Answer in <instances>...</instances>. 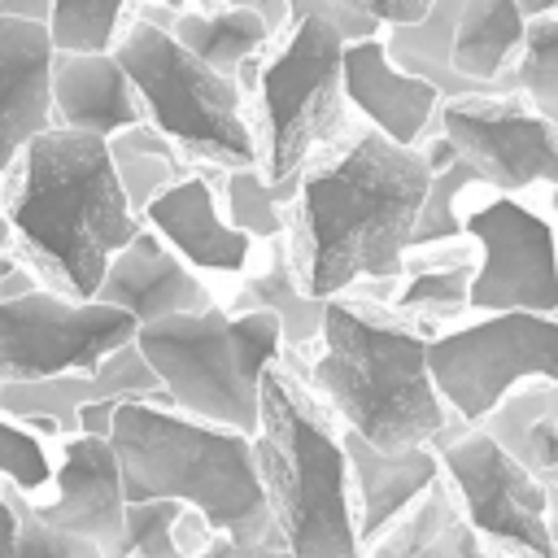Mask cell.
Here are the masks:
<instances>
[{"label":"cell","mask_w":558,"mask_h":558,"mask_svg":"<svg viewBox=\"0 0 558 558\" xmlns=\"http://www.w3.org/2000/svg\"><path fill=\"white\" fill-rule=\"evenodd\" d=\"M331 4H340V9H353V13H362L366 22H375L379 31H388V26H405V22H418L436 0H331Z\"/></svg>","instance_id":"8d00e7d4"},{"label":"cell","mask_w":558,"mask_h":558,"mask_svg":"<svg viewBox=\"0 0 558 558\" xmlns=\"http://www.w3.org/2000/svg\"><path fill=\"white\" fill-rule=\"evenodd\" d=\"M462 231L475 244L471 314L532 310L558 314V218L527 196L475 187L462 205Z\"/></svg>","instance_id":"30bf717a"},{"label":"cell","mask_w":558,"mask_h":558,"mask_svg":"<svg viewBox=\"0 0 558 558\" xmlns=\"http://www.w3.org/2000/svg\"><path fill=\"white\" fill-rule=\"evenodd\" d=\"M131 340H140V318L105 296H70L39 283L0 301V379L87 375Z\"/></svg>","instance_id":"7c38bea8"},{"label":"cell","mask_w":558,"mask_h":558,"mask_svg":"<svg viewBox=\"0 0 558 558\" xmlns=\"http://www.w3.org/2000/svg\"><path fill=\"white\" fill-rule=\"evenodd\" d=\"M445 480L453 484L466 519L510 558H554V493L549 484L484 423L458 427L436 445Z\"/></svg>","instance_id":"8fae6325"},{"label":"cell","mask_w":558,"mask_h":558,"mask_svg":"<svg viewBox=\"0 0 558 558\" xmlns=\"http://www.w3.org/2000/svg\"><path fill=\"white\" fill-rule=\"evenodd\" d=\"M432 161L375 126L314 161L288 209V244L310 296H344L366 288L388 301L418 244Z\"/></svg>","instance_id":"6da1fadb"},{"label":"cell","mask_w":558,"mask_h":558,"mask_svg":"<svg viewBox=\"0 0 558 558\" xmlns=\"http://www.w3.org/2000/svg\"><path fill=\"white\" fill-rule=\"evenodd\" d=\"M57 462H61V440L44 436L39 427H31L26 418H9L0 427V466H4V484L26 493V497H44L57 480Z\"/></svg>","instance_id":"d6a6232c"},{"label":"cell","mask_w":558,"mask_h":558,"mask_svg":"<svg viewBox=\"0 0 558 558\" xmlns=\"http://www.w3.org/2000/svg\"><path fill=\"white\" fill-rule=\"evenodd\" d=\"M527 17H541V13H558V0H519Z\"/></svg>","instance_id":"60d3db41"},{"label":"cell","mask_w":558,"mask_h":558,"mask_svg":"<svg viewBox=\"0 0 558 558\" xmlns=\"http://www.w3.org/2000/svg\"><path fill=\"white\" fill-rule=\"evenodd\" d=\"M144 222L201 275L209 279H240L257 266L262 248L248 231H240L222 205V170L196 166L161 196L148 201Z\"/></svg>","instance_id":"5bb4252c"},{"label":"cell","mask_w":558,"mask_h":558,"mask_svg":"<svg viewBox=\"0 0 558 558\" xmlns=\"http://www.w3.org/2000/svg\"><path fill=\"white\" fill-rule=\"evenodd\" d=\"M126 397H100V401H87L78 410V432L74 436H113V423H118V410H122Z\"/></svg>","instance_id":"f35d334b"},{"label":"cell","mask_w":558,"mask_h":558,"mask_svg":"<svg viewBox=\"0 0 558 558\" xmlns=\"http://www.w3.org/2000/svg\"><path fill=\"white\" fill-rule=\"evenodd\" d=\"M201 558H296V554L283 541H235L227 532H214V541Z\"/></svg>","instance_id":"74e56055"},{"label":"cell","mask_w":558,"mask_h":558,"mask_svg":"<svg viewBox=\"0 0 558 558\" xmlns=\"http://www.w3.org/2000/svg\"><path fill=\"white\" fill-rule=\"evenodd\" d=\"M462 4H466V0H436L418 22H405V26H388V31H384L392 61L405 65L410 74L432 78L449 100L488 92V87H480V83H466V78L453 70V35H458Z\"/></svg>","instance_id":"4316f807"},{"label":"cell","mask_w":558,"mask_h":558,"mask_svg":"<svg viewBox=\"0 0 558 558\" xmlns=\"http://www.w3.org/2000/svg\"><path fill=\"white\" fill-rule=\"evenodd\" d=\"M113 449L131 501L174 497L235 541H283L266 501L257 445L248 432L196 418L157 397H126Z\"/></svg>","instance_id":"277c9868"},{"label":"cell","mask_w":558,"mask_h":558,"mask_svg":"<svg viewBox=\"0 0 558 558\" xmlns=\"http://www.w3.org/2000/svg\"><path fill=\"white\" fill-rule=\"evenodd\" d=\"M344 92L366 126L405 148H418L440 131V113L449 100L432 78L397 65L384 35H366L344 48Z\"/></svg>","instance_id":"2e32d148"},{"label":"cell","mask_w":558,"mask_h":558,"mask_svg":"<svg viewBox=\"0 0 558 558\" xmlns=\"http://www.w3.org/2000/svg\"><path fill=\"white\" fill-rule=\"evenodd\" d=\"M100 296L122 305V310H131L140 318V327L218 305L209 275H201L192 262H183L148 222L113 257L105 283H100Z\"/></svg>","instance_id":"e0dca14e"},{"label":"cell","mask_w":558,"mask_h":558,"mask_svg":"<svg viewBox=\"0 0 558 558\" xmlns=\"http://www.w3.org/2000/svg\"><path fill=\"white\" fill-rule=\"evenodd\" d=\"M292 26L275 39L253 78V105L262 170L296 201L305 170L366 126L344 92V48L384 31L331 0H292Z\"/></svg>","instance_id":"8992f818"},{"label":"cell","mask_w":558,"mask_h":558,"mask_svg":"<svg viewBox=\"0 0 558 558\" xmlns=\"http://www.w3.org/2000/svg\"><path fill=\"white\" fill-rule=\"evenodd\" d=\"M100 558H109V554H100Z\"/></svg>","instance_id":"ee69618b"},{"label":"cell","mask_w":558,"mask_h":558,"mask_svg":"<svg viewBox=\"0 0 558 558\" xmlns=\"http://www.w3.org/2000/svg\"><path fill=\"white\" fill-rule=\"evenodd\" d=\"M392 558H510L501 554L462 510L449 480H436L414 510L379 541Z\"/></svg>","instance_id":"d4e9b609"},{"label":"cell","mask_w":558,"mask_h":558,"mask_svg":"<svg viewBox=\"0 0 558 558\" xmlns=\"http://www.w3.org/2000/svg\"><path fill=\"white\" fill-rule=\"evenodd\" d=\"M527 13L519 0H466L453 35V70L488 92H514L510 74L527 39Z\"/></svg>","instance_id":"cb8c5ba5"},{"label":"cell","mask_w":558,"mask_h":558,"mask_svg":"<svg viewBox=\"0 0 558 558\" xmlns=\"http://www.w3.org/2000/svg\"><path fill=\"white\" fill-rule=\"evenodd\" d=\"M554 558H558V554H554Z\"/></svg>","instance_id":"f6af8a7d"},{"label":"cell","mask_w":558,"mask_h":558,"mask_svg":"<svg viewBox=\"0 0 558 558\" xmlns=\"http://www.w3.org/2000/svg\"><path fill=\"white\" fill-rule=\"evenodd\" d=\"M35 506L48 523L92 541L100 554H113L122 545L126 514H131L122 458H118L113 440H105V436H65L57 480Z\"/></svg>","instance_id":"9a60e30c"},{"label":"cell","mask_w":558,"mask_h":558,"mask_svg":"<svg viewBox=\"0 0 558 558\" xmlns=\"http://www.w3.org/2000/svg\"><path fill=\"white\" fill-rule=\"evenodd\" d=\"M440 131L480 170L484 187L527 196L549 192L558 218V122L527 105L519 92H480L445 100Z\"/></svg>","instance_id":"4fadbf2b"},{"label":"cell","mask_w":558,"mask_h":558,"mask_svg":"<svg viewBox=\"0 0 558 558\" xmlns=\"http://www.w3.org/2000/svg\"><path fill=\"white\" fill-rule=\"evenodd\" d=\"M253 445L283 545L296 558H366L344 427L288 357L266 375Z\"/></svg>","instance_id":"5b68a950"},{"label":"cell","mask_w":558,"mask_h":558,"mask_svg":"<svg viewBox=\"0 0 558 558\" xmlns=\"http://www.w3.org/2000/svg\"><path fill=\"white\" fill-rule=\"evenodd\" d=\"M109 148H113L118 179H122L131 205L140 209V218H144V209H148L153 196H161L170 183H179L187 170H196L192 157L161 126H153L148 118L135 122V126H126L122 135H113Z\"/></svg>","instance_id":"f546056e"},{"label":"cell","mask_w":558,"mask_h":558,"mask_svg":"<svg viewBox=\"0 0 558 558\" xmlns=\"http://www.w3.org/2000/svg\"><path fill=\"white\" fill-rule=\"evenodd\" d=\"M554 532H558V497H554Z\"/></svg>","instance_id":"7bdbcfd3"},{"label":"cell","mask_w":558,"mask_h":558,"mask_svg":"<svg viewBox=\"0 0 558 558\" xmlns=\"http://www.w3.org/2000/svg\"><path fill=\"white\" fill-rule=\"evenodd\" d=\"M231 310H270L279 314L283 323V353H301L318 340L323 331V318H327V301L323 296H310V288L301 283V270H296V257H292V244L288 235L266 244V257L262 266H253L248 275H240V288H235V301Z\"/></svg>","instance_id":"484cf974"},{"label":"cell","mask_w":558,"mask_h":558,"mask_svg":"<svg viewBox=\"0 0 558 558\" xmlns=\"http://www.w3.org/2000/svg\"><path fill=\"white\" fill-rule=\"evenodd\" d=\"M432 327L375 296H331L310 349L283 353L344 432L379 449L440 445L462 423L432 375Z\"/></svg>","instance_id":"7a4b0ae2"},{"label":"cell","mask_w":558,"mask_h":558,"mask_svg":"<svg viewBox=\"0 0 558 558\" xmlns=\"http://www.w3.org/2000/svg\"><path fill=\"white\" fill-rule=\"evenodd\" d=\"M57 57L61 44L48 22L0 17L4 74V166L44 131L57 126Z\"/></svg>","instance_id":"ac0fdd59"},{"label":"cell","mask_w":558,"mask_h":558,"mask_svg":"<svg viewBox=\"0 0 558 558\" xmlns=\"http://www.w3.org/2000/svg\"><path fill=\"white\" fill-rule=\"evenodd\" d=\"M52 13H57V0H0V17H31L52 26Z\"/></svg>","instance_id":"ab89813d"},{"label":"cell","mask_w":558,"mask_h":558,"mask_svg":"<svg viewBox=\"0 0 558 558\" xmlns=\"http://www.w3.org/2000/svg\"><path fill=\"white\" fill-rule=\"evenodd\" d=\"M222 205L240 231H248L257 244H275L288 235V209L292 196L270 183L262 166H235L222 170Z\"/></svg>","instance_id":"4dcf8cb0"},{"label":"cell","mask_w":558,"mask_h":558,"mask_svg":"<svg viewBox=\"0 0 558 558\" xmlns=\"http://www.w3.org/2000/svg\"><path fill=\"white\" fill-rule=\"evenodd\" d=\"M510 87L558 122V13H541L527 22V39L514 61Z\"/></svg>","instance_id":"836d02e7"},{"label":"cell","mask_w":558,"mask_h":558,"mask_svg":"<svg viewBox=\"0 0 558 558\" xmlns=\"http://www.w3.org/2000/svg\"><path fill=\"white\" fill-rule=\"evenodd\" d=\"M144 118H148L144 100L118 57V48L57 57V126H74V131L113 140Z\"/></svg>","instance_id":"44dd1931"},{"label":"cell","mask_w":558,"mask_h":558,"mask_svg":"<svg viewBox=\"0 0 558 558\" xmlns=\"http://www.w3.org/2000/svg\"><path fill=\"white\" fill-rule=\"evenodd\" d=\"M170 22V31L214 70L244 78L253 92V78L266 61V52L275 48V26L240 4H214V9H179V13H161Z\"/></svg>","instance_id":"603a6c76"},{"label":"cell","mask_w":558,"mask_h":558,"mask_svg":"<svg viewBox=\"0 0 558 558\" xmlns=\"http://www.w3.org/2000/svg\"><path fill=\"white\" fill-rule=\"evenodd\" d=\"M131 0H57L52 13V35L61 44V52H100V48H118Z\"/></svg>","instance_id":"d590c367"},{"label":"cell","mask_w":558,"mask_h":558,"mask_svg":"<svg viewBox=\"0 0 558 558\" xmlns=\"http://www.w3.org/2000/svg\"><path fill=\"white\" fill-rule=\"evenodd\" d=\"M161 379L153 371V362L144 357L140 340L122 344L118 353H109L96 371L87 375H52V379H0V397H4V414L9 418H57L65 427V436L78 432V410L87 401L100 397H157Z\"/></svg>","instance_id":"ffe728a7"},{"label":"cell","mask_w":558,"mask_h":558,"mask_svg":"<svg viewBox=\"0 0 558 558\" xmlns=\"http://www.w3.org/2000/svg\"><path fill=\"white\" fill-rule=\"evenodd\" d=\"M13 248L70 296H100L113 257L144 231L105 135L52 126L4 166Z\"/></svg>","instance_id":"3957f363"},{"label":"cell","mask_w":558,"mask_h":558,"mask_svg":"<svg viewBox=\"0 0 558 558\" xmlns=\"http://www.w3.org/2000/svg\"><path fill=\"white\" fill-rule=\"evenodd\" d=\"M501 445H510L558 497V384L536 379L501 401V410L484 423Z\"/></svg>","instance_id":"83f0119b"},{"label":"cell","mask_w":558,"mask_h":558,"mask_svg":"<svg viewBox=\"0 0 558 558\" xmlns=\"http://www.w3.org/2000/svg\"><path fill=\"white\" fill-rule=\"evenodd\" d=\"M366 558H392V554H388V549H379V545H375V549H366Z\"/></svg>","instance_id":"b9f144b4"},{"label":"cell","mask_w":558,"mask_h":558,"mask_svg":"<svg viewBox=\"0 0 558 558\" xmlns=\"http://www.w3.org/2000/svg\"><path fill=\"white\" fill-rule=\"evenodd\" d=\"M484 187L480 170L458 153V161H449L445 170H436L432 179V192H427V205H423V222H418V244L414 248H436V244H453L462 240V205L466 196Z\"/></svg>","instance_id":"e575fe53"},{"label":"cell","mask_w":558,"mask_h":558,"mask_svg":"<svg viewBox=\"0 0 558 558\" xmlns=\"http://www.w3.org/2000/svg\"><path fill=\"white\" fill-rule=\"evenodd\" d=\"M4 514H9V536H4V558H100V549L39 514V506L4 484Z\"/></svg>","instance_id":"1f68e13d"},{"label":"cell","mask_w":558,"mask_h":558,"mask_svg":"<svg viewBox=\"0 0 558 558\" xmlns=\"http://www.w3.org/2000/svg\"><path fill=\"white\" fill-rule=\"evenodd\" d=\"M118 57L148 122L161 126L192 157V166H262V131L248 83L205 65L157 9H140L126 22Z\"/></svg>","instance_id":"ba28073f"},{"label":"cell","mask_w":558,"mask_h":558,"mask_svg":"<svg viewBox=\"0 0 558 558\" xmlns=\"http://www.w3.org/2000/svg\"><path fill=\"white\" fill-rule=\"evenodd\" d=\"M349 445V471H353V501H357V527L362 545L375 549L410 510L414 501L445 480V462L436 445L414 449H379L357 432H344Z\"/></svg>","instance_id":"d6986e66"},{"label":"cell","mask_w":558,"mask_h":558,"mask_svg":"<svg viewBox=\"0 0 558 558\" xmlns=\"http://www.w3.org/2000/svg\"><path fill=\"white\" fill-rule=\"evenodd\" d=\"M140 349L161 379L157 401L257 436L262 388L288 344L279 314L209 305L140 327Z\"/></svg>","instance_id":"52a82bcc"},{"label":"cell","mask_w":558,"mask_h":558,"mask_svg":"<svg viewBox=\"0 0 558 558\" xmlns=\"http://www.w3.org/2000/svg\"><path fill=\"white\" fill-rule=\"evenodd\" d=\"M214 541V523L174 501V497H153V501H131L122 545L109 558H201Z\"/></svg>","instance_id":"f1b7e54d"},{"label":"cell","mask_w":558,"mask_h":558,"mask_svg":"<svg viewBox=\"0 0 558 558\" xmlns=\"http://www.w3.org/2000/svg\"><path fill=\"white\" fill-rule=\"evenodd\" d=\"M475 244L471 235L453 240V244H436V248H414L405 262L401 283L392 288V296L384 305H392L405 318L436 327H449L458 318L471 314V288H475Z\"/></svg>","instance_id":"7402d4cb"},{"label":"cell","mask_w":558,"mask_h":558,"mask_svg":"<svg viewBox=\"0 0 558 558\" xmlns=\"http://www.w3.org/2000/svg\"><path fill=\"white\" fill-rule=\"evenodd\" d=\"M432 375L462 427L488 423L523 384H558V314H466L432 331Z\"/></svg>","instance_id":"9c48e42d"}]
</instances>
